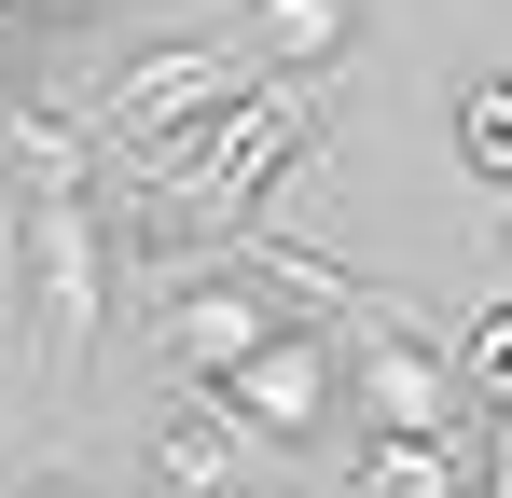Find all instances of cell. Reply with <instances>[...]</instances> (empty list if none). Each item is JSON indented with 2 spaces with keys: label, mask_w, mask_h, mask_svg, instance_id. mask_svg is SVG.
<instances>
[{
  "label": "cell",
  "mask_w": 512,
  "mask_h": 498,
  "mask_svg": "<svg viewBox=\"0 0 512 498\" xmlns=\"http://www.w3.org/2000/svg\"><path fill=\"white\" fill-rule=\"evenodd\" d=\"M443 360H457V388H471V402H512V291H499V305H485L471 332H457Z\"/></svg>",
  "instance_id": "cell-11"
},
{
  "label": "cell",
  "mask_w": 512,
  "mask_h": 498,
  "mask_svg": "<svg viewBox=\"0 0 512 498\" xmlns=\"http://www.w3.org/2000/svg\"><path fill=\"white\" fill-rule=\"evenodd\" d=\"M457 166H471L485 194H512V70H471V83H457Z\"/></svg>",
  "instance_id": "cell-10"
},
{
  "label": "cell",
  "mask_w": 512,
  "mask_h": 498,
  "mask_svg": "<svg viewBox=\"0 0 512 498\" xmlns=\"http://www.w3.org/2000/svg\"><path fill=\"white\" fill-rule=\"evenodd\" d=\"M0 166H14V194H70V180H97V125H84V97H28V111L0 125Z\"/></svg>",
  "instance_id": "cell-6"
},
{
  "label": "cell",
  "mask_w": 512,
  "mask_h": 498,
  "mask_svg": "<svg viewBox=\"0 0 512 498\" xmlns=\"http://www.w3.org/2000/svg\"><path fill=\"white\" fill-rule=\"evenodd\" d=\"M28 14H56V28H97V14H111V0H28Z\"/></svg>",
  "instance_id": "cell-13"
},
{
  "label": "cell",
  "mask_w": 512,
  "mask_h": 498,
  "mask_svg": "<svg viewBox=\"0 0 512 498\" xmlns=\"http://www.w3.org/2000/svg\"><path fill=\"white\" fill-rule=\"evenodd\" d=\"M236 83H263V56L236 28H194V42H153V56H125L111 83H84V125H97V153H111V139H167L194 111H222Z\"/></svg>",
  "instance_id": "cell-3"
},
{
  "label": "cell",
  "mask_w": 512,
  "mask_h": 498,
  "mask_svg": "<svg viewBox=\"0 0 512 498\" xmlns=\"http://www.w3.org/2000/svg\"><path fill=\"white\" fill-rule=\"evenodd\" d=\"M346 402L374 429H429V443H471V388L443 360V332L402 319L388 291H346Z\"/></svg>",
  "instance_id": "cell-2"
},
{
  "label": "cell",
  "mask_w": 512,
  "mask_h": 498,
  "mask_svg": "<svg viewBox=\"0 0 512 498\" xmlns=\"http://www.w3.org/2000/svg\"><path fill=\"white\" fill-rule=\"evenodd\" d=\"M14 498H97V485H70V471H42V485H14Z\"/></svg>",
  "instance_id": "cell-14"
},
{
  "label": "cell",
  "mask_w": 512,
  "mask_h": 498,
  "mask_svg": "<svg viewBox=\"0 0 512 498\" xmlns=\"http://www.w3.org/2000/svg\"><path fill=\"white\" fill-rule=\"evenodd\" d=\"M111 222H97V194H14V346H28V388L42 402H70L97 360V332H111Z\"/></svg>",
  "instance_id": "cell-1"
},
{
  "label": "cell",
  "mask_w": 512,
  "mask_h": 498,
  "mask_svg": "<svg viewBox=\"0 0 512 498\" xmlns=\"http://www.w3.org/2000/svg\"><path fill=\"white\" fill-rule=\"evenodd\" d=\"M236 42H250L263 70H333L346 42H360V0H250Z\"/></svg>",
  "instance_id": "cell-7"
},
{
  "label": "cell",
  "mask_w": 512,
  "mask_h": 498,
  "mask_svg": "<svg viewBox=\"0 0 512 498\" xmlns=\"http://www.w3.org/2000/svg\"><path fill=\"white\" fill-rule=\"evenodd\" d=\"M153 332H167V360H180V388H208V374H236L263 332H277V305L250 291V263H208V277H180L167 305H153Z\"/></svg>",
  "instance_id": "cell-5"
},
{
  "label": "cell",
  "mask_w": 512,
  "mask_h": 498,
  "mask_svg": "<svg viewBox=\"0 0 512 498\" xmlns=\"http://www.w3.org/2000/svg\"><path fill=\"white\" fill-rule=\"evenodd\" d=\"M471 498H512V402H471Z\"/></svg>",
  "instance_id": "cell-12"
},
{
  "label": "cell",
  "mask_w": 512,
  "mask_h": 498,
  "mask_svg": "<svg viewBox=\"0 0 512 498\" xmlns=\"http://www.w3.org/2000/svg\"><path fill=\"white\" fill-rule=\"evenodd\" d=\"M346 498H471V443H429V429H374Z\"/></svg>",
  "instance_id": "cell-8"
},
{
  "label": "cell",
  "mask_w": 512,
  "mask_h": 498,
  "mask_svg": "<svg viewBox=\"0 0 512 498\" xmlns=\"http://www.w3.org/2000/svg\"><path fill=\"white\" fill-rule=\"evenodd\" d=\"M499 249H512V222H499Z\"/></svg>",
  "instance_id": "cell-15"
},
{
  "label": "cell",
  "mask_w": 512,
  "mask_h": 498,
  "mask_svg": "<svg viewBox=\"0 0 512 498\" xmlns=\"http://www.w3.org/2000/svg\"><path fill=\"white\" fill-rule=\"evenodd\" d=\"M236 498H250V485H236Z\"/></svg>",
  "instance_id": "cell-16"
},
{
  "label": "cell",
  "mask_w": 512,
  "mask_h": 498,
  "mask_svg": "<svg viewBox=\"0 0 512 498\" xmlns=\"http://www.w3.org/2000/svg\"><path fill=\"white\" fill-rule=\"evenodd\" d=\"M333 388H346V360L319 346V332H263L236 374H208V415L222 429H250V443H319V415H333Z\"/></svg>",
  "instance_id": "cell-4"
},
{
  "label": "cell",
  "mask_w": 512,
  "mask_h": 498,
  "mask_svg": "<svg viewBox=\"0 0 512 498\" xmlns=\"http://www.w3.org/2000/svg\"><path fill=\"white\" fill-rule=\"evenodd\" d=\"M153 485L167 498H236V429L208 415V388H180V415L153 429Z\"/></svg>",
  "instance_id": "cell-9"
}]
</instances>
